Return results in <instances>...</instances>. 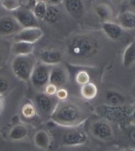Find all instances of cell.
<instances>
[{
	"instance_id": "cell-1",
	"label": "cell",
	"mask_w": 135,
	"mask_h": 151,
	"mask_svg": "<svg viewBox=\"0 0 135 151\" xmlns=\"http://www.w3.org/2000/svg\"><path fill=\"white\" fill-rule=\"evenodd\" d=\"M101 50L99 35L92 32H79L66 40L63 52L64 60L73 65H89Z\"/></svg>"
},
{
	"instance_id": "cell-2",
	"label": "cell",
	"mask_w": 135,
	"mask_h": 151,
	"mask_svg": "<svg viewBox=\"0 0 135 151\" xmlns=\"http://www.w3.org/2000/svg\"><path fill=\"white\" fill-rule=\"evenodd\" d=\"M87 120V115L78 104L68 101H59L50 120L58 126L65 127H80Z\"/></svg>"
},
{
	"instance_id": "cell-3",
	"label": "cell",
	"mask_w": 135,
	"mask_h": 151,
	"mask_svg": "<svg viewBox=\"0 0 135 151\" xmlns=\"http://www.w3.org/2000/svg\"><path fill=\"white\" fill-rule=\"evenodd\" d=\"M37 59L33 54L14 56L11 62V71L15 77L23 82H28Z\"/></svg>"
},
{
	"instance_id": "cell-4",
	"label": "cell",
	"mask_w": 135,
	"mask_h": 151,
	"mask_svg": "<svg viewBox=\"0 0 135 151\" xmlns=\"http://www.w3.org/2000/svg\"><path fill=\"white\" fill-rule=\"evenodd\" d=\"M134 105H123V106H111L108 105H101L96 109L97 113L103 119L114 121L116 123H123L129 120L133 110L134 109Z\"/></svg>"
},
{
	"instance_id": "cell-5",
	"label": "cell",
	"mask_w": 135,
	"mask_h": 151,
	"mask_svg": "<svg viewBox=\"0 0 135 151\" xmlns=\"http://www.w3.org/2000/svg\"><path fill=\"white\" fill-rule=\"evenodd\" d=\"M59 100L55 96H50L44 91L37 92L33 99L38 116L43 120H50Z\"/></svg>"
},
{
	"instance_id": "cell-6",
	"label": "cell",
	"mask_w": 135,
	"mask_h": 151,
	"mask_svg": "<svg viewBox=\"0 0 135 151\" xmlns=\"http://www.w3.org/2000/svg\"><path fill=\"white\" fill-rule=\"evenodd\" d=\"M52 66L37 61L30 77V83L33 89L37 92L44 91L45 87L50 82Z\"/></svg>"
},
{
	"instance_id": "cell-7",
	"label": "cell",
	"mask_w": 135,
	"mask_h": 151,
	"mask_svg": "<svg viewBox=\"0 0 135 151\" xmlns=\"http://www.w3.org/2000/svg\"><path fill=\"white\" fill-rule=\"evenodd\" d=\"M88 141V134L79 127H67L61 137V145L63 146H79Z\"/></svg>"
},
{
	"instance_id": "cell-8",
	"label": "cell",
	"mask_w": 135,
	"mask_h": 151,
	"mask_svg": "<svg viewBox=\"0 0 135 151\" xmlns=\"http://www.w3.org/2000/svg\"><path fill=\"white\" fill-rule=\"evenodd\" d=\"M90 132L94 138L103 142L110 141L114 136L112 126L105 119L95 120L90 125Z\"/></svg>"
},
{
	"instance_id": "cell-9",
	"label": "cell",
	"mask_w": 135,
	"mask_h": 151,
	"mask_svg": "<svg viewBox=\"0 0 135 151\" xmlns=\"http://www.w3.org/2000/svg\"><path fill=\"white\" fill-rule=\"evenodd\" d=\"M38 61L47 65H55L62 64L64 61L63 52L54 48H46L39 50L37 55H35Z\"/></svg>"
},
{
	"instance_id": "cell-10",
	"label": "cell",
	"mask_w": 135,
	"mask_h": 151,
	"mask_svg": "<svg viewBox=\"0 0 135 151\" xmlns=\"http://www.w3.org/2000/svg\"><path fill=\"white\" fill-rule=\"evenodd\" d=\"M22 29L13 15H5L0 17V38L14 36Z\"/></svg>"
},
{
	"instance_id": "cell-11",
	"label": "cell",
	"mask_w": 135,
	"mask_h": 151,
	"mask_svg": "<svg viewBox=\"0 0 135 151\" xmlns=\"http://www.w3.org/2000/svg\"><path fill=\"white\" fill-rule=\"evenodd\" d=\"M13 16L22 28L39 27V20L36 17L32 9L21 6L13 12Z\"/></svg>"
},
{
	"instance_id": "cell-12",
	"label": "cell",
	"mask_w": 135,
	"mask_h": 151,
	"mask_svg": "<svg viewBox=\"0 0 135 151\" xmlns=\"http://www.w3.org/2000/svg\"><path fill=\"white\" fill-rule=\"evenodd\" d=\"M70 81V73L63 64H59L52 66L50 74V82L55 85L58 88L63 87Z\"/></svg>"
},
{
	"instance_id": "cell-13",
	"label": "cell",
	"mask_w": 135,
	"mask_h": 151,
	"mask_svg": "<svg viewBox=\"0 0 135 151\" xmlns=\"http://www.w3.org/2000/svg\"><path fill=\"white\" fill-rule=\"evenodd\" d=\"M44 35V32L40 27L24 28L14 36H13V41H21L34 44L35 42L41 40Z\"/></svg>"
},
{
	"instance_id": "cell-14",
	"label": "cell",
	"mask_w": 135,
	"mask_h": 151,
	"mask_svg": "<svg viewBox=\"0 0 135 151\" xmlns=\"http://www.w3.org/2000/svg\"><path fill=\"white\" fill-rule=\"evenodd\" d=\"M62 4L66 13L73 19L82 18L85 13V5L83 0H63Z\"/></svg>"
},
{
	"instance_id": "cell-15",
	"label": "cell",
	"mask_w": 135,
	"mask_h": 151,
	"mask_svg": "<svg viewBox=\"0 0 135 151\" xmlns=\"http://www.w3.org/2000/svg\"><path fill=\"white\" fill-rule=\"evenodd\" d=\"M101 29L107 37L111 40L116 41L119 40L123 33V29L117 22L107 21L102 22Z\"/></svg>"
},
{
	"instance_id": "cell-16",
	"label": "cell",
	"mask_w": 135,
	"mask_h": 151,
	"mask_svg": "<svg viewBox=\"0 0 135 151\" xmlns=\"http://www.w3.org/2000/svg\"><path fill=\"white\" fill-rule=\"evenodd\" d=\"M94 11L97 17L102 22L112 21L114 18V10L111 5L107 2H99L94 7Z\"/></svg>"
},
{
	"instance_id": "cell-17",
	"label": "cell",
	"mask_w": 135,
	"mask_h": 151,
	"mask_svg": "<svg viewBox=\"0 0 135 151\" xmlns=\"http://www.w3.org/2000/svg\"><path fill=\"white\" fill-rule=\"evenodd\" d=\"M117 23L123 30L135 29V13L130 10L121 12L117 17Z\"/></svg>"
},
{
	"instance_id": "cell-18",
	"label": "cell",
	"mask_w": 135,
	"mask_h": 151,
	"mask_svg": "<svg viewBox=\"0 0 135 151\" xmlns=\"http://www.w3.org/2000/svg\"><path fill=\"white\" fill-rule=\"evenodd\" d=\"M35 50V46L33 43L13 41L11 43V54L14 56L33 54Z\"/></svg>"
},
{
	"instance_id": "cell-19",
	"label": "cell",
	"mask_w": 135,
	"mask_h": 151,
	"mask_svg": "<svg viewBox=\"0 0 135 151\" xmlns=\"http://www.w3.org/2000/svg\"><path fill=\"white\" fill-rule=\"evenodd\" d=\"M28 134L29 130L28 126L23 124H17L9 130L8 138L10 141L13 142L22 141L28 137Z\"/></svg>"
},
{
	"instance_id": "cell-20",
	"label": "cell",
	"mask_w": 135,
	"mask_h": 151,
	"mask_svg": "<svg viewBox=\"0 0 135 151\" xmlns=\"http://www.w3.org/2000/svg\"><path fill=\"white\" fill-rule=\"evenodd\" d=\"M33 141L37 148L47 150L52 145V137L46 130H39L34 134Z\"/></svg>"
},
{
	"instance_id": "cell-21",
	"label": "cell",
	"mask_w": 135,
	"mask_h": 151,
	"mask_svg": "<svg viewBox=\"0 0 135 151\" xmlns=\"http://www.w3.org/2000/svg\"><path fill=\"white\" fill-rule=\"evenodd\" d=\"M11 42L0 38V69L4 67L11 55Z\"/></svg>"
},
{
	"instance_id": "cell-22",
	"label": "cell",
	"mask_w": 135,
	"mask_h": 151,
	"mask_svg": "<svg viewBox=\"0 0 135 151\" xmlns=\"http://www.w3.org/2000/svg\"><path fill=\"white\" fill-rule=\"evenodd\" d=\"M122 63L126 68H130L135 64V40L129 43L124 50Z\"/></svg>"
},
{
	"instance_id": "cell-23",
	"label": "cell",
	"mask_w": 135,
	"mask_h": 151,
	"mask_svg": "<svg viewBox=\"0 0 135 151\" xmlns=\"http://www.w3.org/2000/svg\"><path fill=\"white\" fill-rule=\"evenodd\" d=\"M105 104L111 106H123L126 104V98L120 92L110 90L105 94Z\"/></svg>"
},
{
	"instance_id": "cell-24",
	"label": "cell",
	"mask_w": 135,
	"mask_h": 151,
	"mask_svg": "<svg viewBox=\"0 0 135 151\" xmlns=\"http://www.w3.org/2000/svg\"><path fill=\"white\" fill-rule=\"evenodd\" d=\"M80 93L83 99H86V100H92L97 97V94H98V88L94 83L90 81V82L81 86Z\"/></svg>"
},
{
	"instance_id": "cell-25",
	"label": "cell",
	"mask_w": 135,
	"mask_h": 151,
	"mask_svg": "<svg viewBox=\"0 0 135 151\" xmlns=\"http://www.w3.org/2000/svg\"><path fill=\"white\" fill-rule=\"evenodd\" d=\"M48 5L44 0H35L32 7L33 14L39 21H44Z\"/></svg>"
},
{
	"instance_id": "cell-26",
	"label": "cell",
	"mask_w": 135,
	"mask_h": 151,
	"mask_svg": "<svg viewBox=\"0 0 135 151\" xmlns=\"http://www.w3.org/2000/svg\"><path fill=\"white\" fill-rule=\"evenodd\" d=\"M60 16H61V12L58 6H48L47 13L44 18V21L49 24H53L57 23V21L60 18Z\"/></svg>"
},
{
	"instance_id": "cell-27",
	"label": "cell",
	"mask_w": 135,
	"mask_h": 151,
	"mask_svg": "<svg viewBox=\"0 0 135 151\" xmlns=\"http://www.w3.org/2000/svg\"><path fill=\"white\" fill-rule=\"evenodd\" d=\"M21 113L22 116L25 119L30 120L38 116L37 111L36 109V106L33 103V101H27L23 104V106H21Z\"/></svg>"
},
{
	"instance_id": "cell-28",
	"label": "cell",
	"mask_w": 135,
	"mask_h": 151,
	"mask_svg": "<svg viewBox=\"0 0 135 151\" xmlns=\"http://www.w3.org/2000/svg\"><path fill=\"white\" fill-rule=\"evenodd\" d=\"M1 6L9 12H14L22 6L21 0H1Z\"/></svg>"
},
{
	"instance_id": "cell-29",
	"label": "cell",
	"mask_w": 135,
	"mask_h": 151,
	"mask_svg": "<svg viewBox=\"0 0 135 151\" xmlns=\"http://www.w3.org/2000/svg\"><path fill=\"white\" fill-rule=\"evenodd\" d=\"M75 82L80 86L90 82V75L87 71L80 70L76 73Z\"/></svg>"
},
{
	"instance_id": "cell-30",
	"label": "cell",
	"mask_w": 135,
	"mask_h": 151,
	"mask_svg": "<svg viewBox=\"0 0 135 151\" xmlns=\"http://www.w3.org/2000/svg\"><path fill=\"white\" fill-rule=\"evenodd\" d=\"M9 89V82L6 76L0 75V94H6Z\"/></svg>"
},
{
	"instance_id": "cell-31",
	"label": "cell",
	"mask_w": 135,
	"mask_h": 151,
	"mask_svg": "<svg viewBox=\"0 0 135 151\" xmlns=\"http://www.w3.org/2000/svg\"><path fill=\"white\" fill-rule=\"evenodd\" d=\"M54 96L56 97V99L59 101H65V100L68 99L69 93L67 91V90L63 88V87H59L57 90Z\"/></svg>"
},
{
	"instance_id": "cell-32",
	"label": "cell",
	"mask_w": 135,
	"mask_h": 151,
	"mask_svg": "<svg viewBox=\"0 0 135 151\" xmlns=\"http://www.w3.org/2000/svg\"><path fill=\"white\" fill-rule=\"evenodd\" d=\"M57 90H58V87H57L55 85L49 83L45 87L44 90V92L45 94L50 95V96H54V95H55V93H56L57 91Z\"/></svg>"
},
{
	"instance_id": "cell-33",
	"label": "cell",
	"mask_w": 135,
	"mask_h": 151,
	"mask_svg": "<svg viewBox=\"0 0 135 151\" xmlns=\"http://www.w3.org/2000/svg\"><path fill=\"white\" fill-rule=\"evenodd\" d=\"M128 138L133 143L135 144V125L130 124V127L128 128Z\"/></svg>"
},
{
	"instance_id": "cell-34",
	"label": "cell",
	"mask_w": 135,
	"mask_h": 151,
	"mask_svg": "<svg viewBox=\"0 0 135 151\" xmlns=\"http://www.w3.org/2000/svg\"><path fill=\"white\" fill-rule=\"evenodd\" d=\"M48 6H59V5L62 4L63 0H44Z\"/></svg>"
},
{
	"instance_id": "cell-35",
	"label": "cell",
	"mask_w": 135,
	"mask_h": 151,
	"mask_svg": "<svg viewBox=\"0 0 135 151\" xmlns=\"http://www.w3.org/2000/svg\"><path fill=\"white\" fill-rule=\"evenodd\" d=\"M4 105H5V101L3 95L0 94V113H2L3 109H4Z\"/></svg>"
},
{
	"instance_id": "cell-36",
	"label": "cell",
	"mask_w": 135,
	"mask_h": 151,
	"mask_svg": "<svg viewBox=\"0 0 135 151\" xmlns=\"http://www.w3.org/2000/svg\"><path fill=\"white\" fill-rule=\"evenodd\" d=\"M130 124L135 125V108L133 110L132 113H131V116H130Z\"/></svg>"
},
{
	"instance_id": "cell-37",
	"label": "cell",
	"mask_w": 135,
	"mask_h": 151,
	"mask_svg": "<svg viewBox=\"0 0 135 151\" xmlns=\"http://www.w3.org/2000/svg\"><path fill=\"white\" fill-rule=\"evenodd\" d=\"M128 2H129L130 6L135 9V0H128Z\"/></svg>"
},
{
	"instance_id": "cell-38",
	"label": "cell",
	"mask_w": 135,
	"mask_h": 151,
	"mask_svg": "<svg viewBox=\"0 0 135 151\" xmlns=\"http://www.w3.org/2000/svg\"><path fill=\"white\" fill-rule=\"evenodd\" d=\"M123 151H135L134 148H128V149H125V150H123Z\"/></svg>"
},
{
	"instance_id": "cell-39",
	"label": "cell",
	"mask_w": 135,
	"mask_h": 151,
	"mask_svg": "<svg viewBox=\"0 0 135 151\" xmlns=\"http://www.w3.org/2000/svg\"><path fill=\"white\" fill-rule=\"evenodd\" d=\"M111 1L115 3H120V2H123V0H111Z\"/></svg>"
},
{
	"instance_id": "cell-40",
	"label": "cell",
	"mask_w": 135,
	"mask_h": 151,
	"mask_svg": "<svg viewBox=\"0 0 135 151\" xmlns=\"http://www.w3.org/2000/svg\"><path fill=\"white\" fill-rule=\"evenodd\" d=\"M0 6H1V0H0Z\"/></svg>"
},
{
	"instance_id": "cell-41",
	"label": "cell",
	"mask_w": 135,
	"mask_h": 151,
	"mask_svg": "<svg viewBox=\"0 0 135 151\" xmlns=\"http://www.w3.org/2000/svg\"><path fill=\"white\" fill-rule=\"evenodd\" d=\"M109 151H112V150H109Z\"/></svg>"
}]
</instances>
